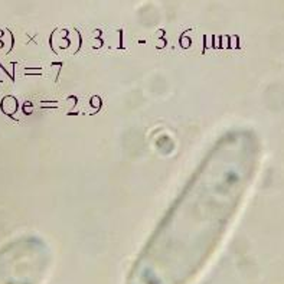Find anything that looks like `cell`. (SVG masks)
I'll use <instances>...</instances> for the list:
<instances>
[{
  "label": "cell",
  "mask_w": 284,
  "mask_h": 284,
  "mask_svg": "<svg viewBox=\"0 0 284 284\" xmlns=\"http://www.w3.org/2000/svg\"><path fill=\"white\" fill-rule=\"evenodd\" d=\"M2 46H3V44H2V41H0V48H2Z\"/></svg>",
  "instance_id": "cell-2"
},
{
  "label": "cell",
  "mask_w": 284,
  "mask_h": 284,
  "mask_svg": "<svg viewBox=\"0 0 284 284\" xmlns=\"http://www.w3.org/2000/svg\"><path fill=\"white\" fill-rule=\"evenodd\" d=\"M2 35H3V32H2V30H0V36H2Z\"/></svg>",
  "instance_id": "cell-3"
},
{
  "label": "cell",
  "mask_w": 284,
  "mask_h": 284,
  "mask_svg": "<svg viewBox=\"0 0 284 284\" xmlns=\"http://www.w3.org/2000/svg\"><path fill=\"white\" fill-rule=\"evenodd\" d=\"M16 108H17V101H16L15 97H10V95H9V97H5V98L2 100V110H3L5 114L12 116L16 111Z\"/></svg>",
  "instance_id": "cell-1"
}]
</instances>
